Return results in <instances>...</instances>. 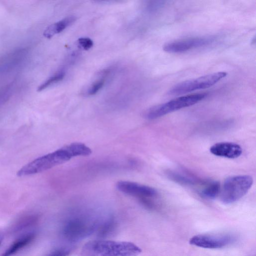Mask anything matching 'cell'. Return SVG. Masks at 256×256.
<instances>
[{"label":"cell","mask_w":256,"mask_h":256,"mask_svg":"<svg viewBox=\"0 0 256 256\" xmlns=\"http://www.w3.org/2000/svg\"><path fill=\"white\" fill-rule=\"evenodd\" d=\"M142 249L128 242L96 240L86 242L81 254L86 256H132L142 252Z\"/></svg>","instance_id":"7a4b0ae2"},{"label":"cell","mask_w":256,"mask_h":256,"mask_svg":"<svg viewBox=\"0 0 256 256\" xmlns=\"http://www.w3.org/2000/svg\"><path fill=\"white\" fill-rule=\"evenodd\" d=\"M91 149L80 142H74L54 152L38 157L23 166L17 173L18 176L32 175L62 164L74 157L88 156Z\"/></svg>","instance_id":"6da1fadb"},{"label":"cell","mask_w":256,"mask_h":256,"mask_svg":"<svg viewBox=\"0 0 256 256\" xmlns=\"http://www.w3.org/2000/svg\"><path fill=\"white\" fill-rule=\"evenodd\" d=\"M212 39L207 38H192L176 40L165 44L163 50L168 53H182L211 43Z\"/></svg>","instance_id":"9c48e42d"},{"label":"cell","mask_w":256,"mask_h":256,"mask_svg":"<svg viewBox=\"0 0 256 256\" xmlns=\"http://www.w3.org/2000/svg\"><path fill=\"white\" fill-rule=\"evenodd\" d=\"M35 237L34 233H29L16 240L3 254V256L12 255L24 248L31 242Z\"/></svg>","instance_id":"4fadbf2b"},{"label":"cell","mask_w":256,"mask_h":256,"mask_svg":"<svg viewBox=\"0 0 256 256\" xmlns=\"http://www.w3.org/2000/svg\"><path fill=\"white\" fill-rule=\"evenodd\" d=\"M77 18L74 16H68L47 27L44 32V36L50 38L54 35L62 32L66 28L74 24Z\"/></svg>","instance_id":"7c38bea8"},{"label":"cell","mask_w":256,"mask_h":256,"mask_svg":"<svg viewBox=\"0 0 256 256\" xmlns=\"http://www.w3.org/2000/svg\"><path fill=\"white\" fill-rule=\"evenodd\" d=\"M64 76L65 72L62 71L54 74L40 84L38 86V90L42 91L54 84L62 80L64 78Z\"/></svg>","instance_id":"2e32d148"},{"label":"cell","mask_w":256,"mask_h":256,"mask_svg":"<svg viewBox=\"0 0 256 256\" xmlns=\"http://www.w3.org/2000/svg\"><path fill=\"white\" fill-rule=\"evenodd\" d=\"M206 96L207 94L205 92L197 93L172 99L150 108L145 113V117L148 120L158 118L174 111L192 106L204 99Z\"/></svg>","instance_id":"277c9868"},{"label":"cell","mask_w":256,"mask_h":256,"mask_svg":"<svg viewBox=\"0 0 256 256\" xmlns=\"http://www.w3.org/2000/svg\"><path fill=\"white\" fill-rule=\"evenodd\" d=\"M2 237L1 236H0V245L2 243Z\"/></svg>","instance_id":"44dd1931"},{"label":"cell","mask_w":256,"mask_h":256,"mask_svg":"<svg viewBox=\"0 0 256 256\" xmlns=\"http://www.w3.org/2000/svg\"><path fill=\"white\" fill-rule=\"evenodd\" d=\"M235 240L234 236L228 234H201L192 237L189 243L204 248L218 249L232 244Z\"/></svg>","instance_id":"52a82bcc"},{"label":"cell","mask_w":256,"mask_h":256,"mask_svg":"<svg viewBox=\"0 0 256 256\" xmlns=\"http://www.w3.org/2000/svg\"><path fill=\"white\" fill-rule=\"evenodd\" d=\"M79 46L84 50L90 48L94 44L92 40L88 38H80L78 40Z\"/></svg>","instance_id":"e0dca14e"},{"label":"cell","mask_w":256,"mask_h":256,"mask_svg":"<svg viewBox=\"0 0 256 256\" xmlns=\"http://www.w3.org/2000/svg\"><path fill=\"white\" fill-rule=\"evenodd\" d=\"M116 188L120 192L138 198L140 202L151 200L158 195L157 190L154 188L131 181H118Z\"/></svg>","instance_id":"ba28073f"},{"label":"cell","mask_w":256,"mask_h":256,"mask_svg":"<svg viewBox=\"0 0 256 256\" xmlns=\"http://www.w3.org/2000/svg\"><path fill=\"white\" fill-rule=\"evenodd\" d=\"M210 151L214 156L228 158H237L242 152V147L232 142L216 143L210 146Z\"/></svg>","instance_id":"30bf717a"},{"label":"cell","mask_w":256,"mask_h":256,"mask_svg":"<svg viewBox=\"0 0 256 256\" xmlns=\"http://www.w3.org/2000/svg\"><path fill=\"white\" fill-rule=\"evenodd\" d=\"M253 184L248 175H238L226 178L220 189V200L226 204L234 203L245 196Z\"/></svg>","instance_id":"3957f363"},{"label":"cell","mask_w":256,"mask_h":256,"mask_svg":"<svg viewBox=\"0 0 256 256\" xmlns=\"http://www.w3.org/2000/svg\"><path fill=\"white\" fill-rule=\"evenodd\" d=\"M220 186L217 181H212L207 183L200 190L202 197L207 199H214L220 193Z\"/></svg>","instance_id":"5bb4252c"},{"label":"cell","mask_w":256,"mask_h":256,"mask_svg":"<svg viewBox=\"0 0 256 256\" xmlns=\"http://www.w3.org/2000/svg\"><path fill=\"white\" fill-rule=\"evenodd\" d=\"M98 226L96 222L84 217L74 216L65 222L61 230V234L68 242H76L90 236Z\"/></svg>","instance_id":"5b68a950"},{"label":"cell","mask_w":256,"mask_h":256,"mask_svg":"<svg viewBox=\"0 0 256 256\" xmlns=\"http://www.w3.org/2000/svg\"><path fill=\"white\" fill-rule=\"evenodd\" d=\"M116 227V223L114 218H110L99 226L96 230L97 236L100 238H104L112 232Z\"/></svg>","instance_id":"9a60e30c"},{"label":"cell","mask_w":256,"mask_h":256,"mask_svg":"<svg viewBox=\"0 0 256 256\" xmlns=\"http://www.w3.org/2000/svg\"><path fill=\"white\" fill-rule=\"evenodd\" d=\"M28 53L27 50L20 48L0 58V73L12 69L22 62Z\"/></svg>","instance_id":"8fae6325"},{"label":"cell","mask_w":256,"mask_h":256,"mask_svg":"<svg viewBox=\"0 0 256 256\" xmlns=\"http://www.w3.org/2000/svg\"><path fill=\"white\" fill-rule=\"evenodd\" d=\"M95 2H110L114 0H92Z\"/></svg>","instance_id":"ffe728a7"},{"label":"cell","mask_w":256,"mask_h":256,"mask_svg":"<svg viewBox=\"0 0 256 256\" xmlns=\"http://www.w3.org/2000/svg\"><path fill=\"white\" fill-rule=\"evenodd\" d=\"M104 83V80H100L95 82L88 90V94L90 95H94L102 88Z\"/></svg>","instance_id":"ac0fdd59"},{"label":"cell","mask_w":256,"mask_h":256,"mask_svg":"<svg viewBox=\"0 0 256 256\" xmlns=\"http://www.w3.org/2000/svg\"><path fill=\"white\" fill-rule=\"evenodd\" d=\"M226 75V72H219L187 80L174 86L170 90L168 94L178 96L196 90L205 89L214 85Z\"/></svg>","instance_id":"8992f818"},{"label":"cell","mask_w":256,"mask_h":256,"mask_svg":"<svg viewBox=\"0 0 256 256\" xmlns=\"http://www.w3.org/2000/svg\"><path fill=\"white\" fill-rule=\"evenodd\" d=\"M70 251L68 248H59L55 249L51 252L48 255L50 256H68L70 254Z\"/></svg>","instance_id":"d6986e66"}]
</instances>
